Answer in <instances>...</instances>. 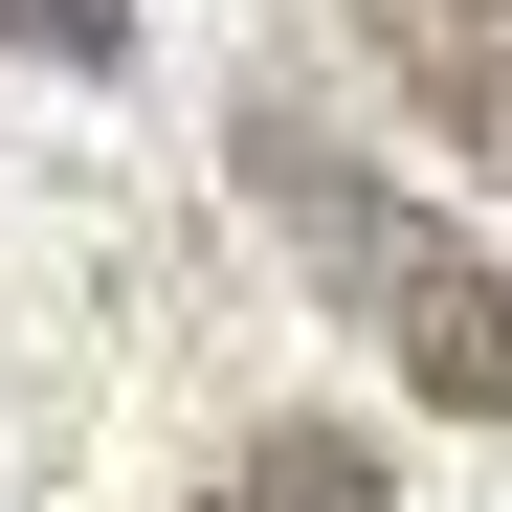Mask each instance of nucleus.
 Masks as SVG:
<instances>
[{
    "instance_id": "f257e3e1",
    "label": "nucleus",
    "mask_w": 512,
    "mask_h": 512,
    "mask_svg": "<svg viewBox=\"0 0 512 512\" xmlns=\"http://www.w3.org/2000/svg\"><path fill=\"white\" fill-rule=\"evenodd\" d=\"M245 201L290 223V268L357 312V334H379V357L446 401V423H512V268H490L446 201H401L379 156L334 134V112H290V90L245 112Z\"/></svg>"
},
{
    "instance_id": "f03ea898",
    "label": "nucleus",
    "mask_w": 512,
    "mask_h": 512,
    "mask_svg": "<svg viewBox=\"0 0 512 512\" xmlns=\"http://www.w3.org/2000/svg\"><path fill=\"white\" fill-rule=\"evenodd\" d=\"M357 45L423 90V134L512 179V0H357Z\"/></svg>"
},
{
    "instance_id": "7ed1b4c3",
    "label": "nucleus",
    "mask_w": 512,
    "mask_h": 512,
    "mask_svg": "<svg viewBox=\"0 0 512 512\" xmlns=\"http://www.w3.org/2000/svg\"><path fill=\"white\" fill-rule=\"evenodd\" d=\"M223 512H401V490H379V446H357V423H268Z\"/></svg>"
},
{
    "instance_id": "20e7f679",
    "label": "nucleus",
    "mask_w": 512,
    "mask_h": 512,
    "mask_svg": "<svg viewBox=\"0 0 512 512\" xmlns=\"http://www.w3.org/2000/svg\"><path fill=\"white\" fill-rule=\"evenodd\" d=\"M0 45H45V67H112V45H134V0H0Z\"/></svg>"
}]
</instances>
